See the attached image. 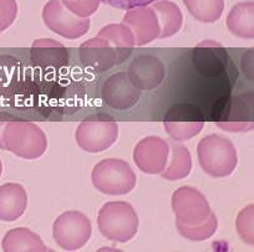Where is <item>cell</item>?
Instances as JSON below:
<instances>
[{"mask_svg":"<svg viewBox=\"0 0 254 252\" xmlns=\"http://www.w3.org/2000/svg\"><path fill=\"white\" fill-rule=\"evenodd\" d=\"M163 126H165L168 136L173 141L181 142L193 138L197 134H199V132L204 127V121L199 116L197 118L190 117V119H183V121L178 119L177 117H173L171 119L166 118L163 122Z\"/></svg>","mask_w":254,"mask_h":252,"instance_id":"ac0fdd59","label":"cell"},{"mask_svg":"<svg viewBox=\"0 0 254 252\" xmlns=\"http://www.w3.org/2000/svg\"><path fill=\"white\" fill-rule=\"evenodd\" d=\"M254 3L246 1L234 5L227 16V28L233 35L242 39L254 38Z\"/></svg>","mask_w":254,"mask_h":252,"instance_id":"5bb4252c","label":"cell"},{"mask_svg":"<svg viewBox=\"0 0 254 252\" xmlns=\"http://www.w3.org/2000/svg\"><path fill=\"white\" fill-rule=\"evenodd\" d=\"M101 1L115 9L130 10V9L138 8V6H148L157 1H162V0H101Z\"/></svg>","mask_w":254,"mask_h":252,"instance_id":"cb8c5ba5","label":"cell"},{"mask_svg":"<svg viewBox=\"0 0 254 252\" xmlns=\"http://www.w3.org/2000/svg\"><path fill=\"white\" fill-rule=\"evenodd\" d=\"M1 173H3V164H1V160H0V177H1Z\"/></svg>","mask_w":254,"mask_h":252,"instance_id":"484cf974","label":"cell"},{"mask_svg":"<svg viewBox=\"0 0 254 252\" xmlns=\"http://www.w3.org/2000/svg\"><path fill=\"white\" fill-rule=\"evenodd\" d=\"M92 185L106 195H125L132 192L137 177L130 166L121 159H104L94 166Z\"/></svg>","mask_w":254,"mask_h":252,"instance_id":"277c9868","label":"cell"},{"mask_svg":"<svg viewBox=\"0 0 254 252\" xmlns=\"http://www.w3.org/2000/svg\"><path fill=\"white\" fill-rule=\"evenodd\" d=\"M28 207L25 188L18 183H8L0 187V220L13 222L20 219Z\"/></svg>","mask_w":254,"mask_h":252,"instance_id":"7c38bea8","label":"cell"},{"mask_svg":"<svg viewBox=\"0 0 254 252\" xmlns=\"http://www.w3.org/2000/svg\"><path fill=\"white\" fill-rule=\"evenodd\" d=\"M43 20L51 31L69 40L81 38L90 29V19L72 14L61 0H49L43 9Z\"/></svg>","mask_w":254,"mask_h":252,"instance_id":"ba28073f","label":"cell"},{"mask_svg":"<svg viewBox=\"0 0 254 252\" xmlns=\"http://www.w3.org/2000/svg\"><path fill=\"white\" fill-rule=\"evenodd\" d=\"M97 35L111 41L116 48L131 49L136 45L132 31L125 24H112L105 26Z\"/></svg>","mask_w":254,"mask_h":252,"instance_id":"d6986e66","label":"cell"},{"mask_svg":"<svg viewBox=\"0 0 254 252\" xmlns=\"http://www.w3.org/2000/svg\"><path fill=\"white\" fill-rule=\"evenodd\" d=\"M104 99L110 107L116 109H126L137 102L140 91L135 89L132 81L128 80V73H116L105 83Z\"/></svg>","mask_w":254,"mask_h":252,"instance_id":"8fae6325","label":"cell"},{"mask_svg":"<svg viewBox=\"0 0 254 252\" xmlns=\"http://www.w3.org/2000/svg\"><path fill=\"white\" fill-rule=\"evenodd\" d=\"M122 24L130 28L135 36V44L138 46L156 40L160 35L157 16L155 11L147 6H138L127 10Z\"/></svg>","mask_w":254,"mask_h":252,"instance_id":"30bf717a","label":"cell"},{"mask_svg":"<svg viewBox=\"0 0 254 252\" xmlns=\"http://www.w3.org/2000/svg\"><path fill=\"white\" fill-rule=\"evenodd\" d=\"M119 126L114 118H92L81 122L76 129L77 144L87 153L97 154L109 149L116 142Z\"/></svg>","mask_w":254,"mask_h":252,"instance_id":"52a82bcc","label":"cell"},{"mask_svg":"<svg viewBox=\"0 0 254 252\" xmlns=\"http://www.w3.org/2000/svg\"><path fill=\"white\" fill-rule=\"evenodd\" d=\"M170 156V146L166 139L150 136L141 139L133 151V160L141 172L150 175L161 174Z\"/></svg>","mask_w":254,"mask_h":252,"instance_id":"9c48e42d","label":"cell"},{"mask_svg":"<svg viewBox=\"0 0 254 252\" xmlns=\"http://www.w3.org/2000/svg\"><path fill=\"white\" fill-rule=\"evenodd\" d=\"M18 16L16 0H0V34L10 28Z\"/></svg>","mask_w":254,"mask_h":252,"instance_id":"603a6c76","label":"cell"},{"mask_svg":"<svg viewBox=\"0 0 254 252\" xmlns=\"http://www.w3.org/2000/svg\"><path fill=\"white\" fill-rule=\"evenodd\" d=\"M100 234L110 241L125 244L136 236L138 216L131 204L126 202H109L97 215Z\"/></svg>","mask_w":254,"mask_h":252,"instance_id":"6da1fadb","label":"cell"},{"mask_svg":"<svg viewBox=\"0 0 254 252\" xmlns=\"http://www.w3.org/2000/svg\"><path fill=\"white\" fill-rule=\"evenodd\" d=\"M172 210L176 225L197 226L208 220L212 212L208 200L196 188L181 187L172 194Z\"/></svg>","mask_w":254,"mask_h":252,"instance_id":"8992f818","label":"cell"},{"mask_svg":"<svg viewBox=\"0 0 254 252\" xmlns=\"http://www.w3.org/2000/svg\"><path fill=\"white\" fill-rule=\"evenodd\" d=\"M72 14L80 18H90L99 9L101 0H61Z\"/></svg>","mask_w":254,"mask_h":252,"instance_id":"44dd1931","label":"cell"},{"mask_svg":"<svg viewBox=\"0 0 254 252\" xmlns=\"http://www.w3.org/2000/svg\"><path fill=\"white\" fill-rule=\"evenodd\" d=\"M188 13L204 24L216 23L224 10V0H183Z\"/></svg>","mask_w":254,"mask_h":252,"instance_id":"e0dca14e","label":"cell"},{"mask_svg":"<svg viewBox=\"0 0 254 252\" xmlns=\"http://www.w3.org/2000/svg\"><path fill=\"white\" fill-rule=\"evenodd\" d=\"M3 141L5 151L28 160L40 158L48 148L43 129L28 121H6Z\"/></svg>","mask_w":254,"mask_h":252,"instance_id":"3957f363","label":"cell"},{"mask_svg":"<svg viewBox=\"0 0 254 252\" xmlns=\"http://www.w3.org/2000/svg\"><path fill=\"white\" fill-rule=\"evenodd\" d=\"M198 163L206 174L212 178L231 175L237 166V151L231 141L218 134L202 139L197 147Z\"/></svg>","mask_w":254,"mask_h":252,"instance_id":"7a4b0ae2","label":"cell"},{"mask_svg":"<svg viewBox=\"0 0 254 252\" xmlns=\"http://www.w3.org/2000/svg\"><path fill=\"white\" fill-rule=\"evenodd\" d=\"M237 230L239 237L243 241L253 245V205H249L243 211L239 212L237 219Z\"/></svg>","mask_w":254,"mask_h":252,"instance_id":"7402d4cb","label":"cell"},{"mask_svg":"<svg viewBox=\"0 0 254 252\" xmlns=\"http://www.w3.org/2000/svg\"><path fill=\"white\" fill-rule=\"evenodd\" d=\"M170 156L161 177L167 180H180L190 175L192 170V158L187 147L177 141L168 142Z\"/></svg>","mask_w":254,"mask_h":252,"instance_id":"4fadbf2b","label":"cell"},{"mask_svg":"<svg viewBox=\"0 0 254 252\" xmlns=\"http://www.w3.org/2000/svg\"><path fill=\"white\" fill-rule=\"evenodd\" d=\"M3 251H46V246L40 237L26 227H16L6 232L1 242Z\"/></svg>","mask_w":254,"mask_h":252,"instance_id":"9a60e30c","label":"cell"},{"mask_svg":"<svg viewBox=\"0 0 254 252\" xmlns=\"http://www.w3.org/2000/svg\"><path fill=\"white\" fill-rule=\"evenodd\" d=\"M217 226H218V221H217V217L214 214H212L207 221H204L201 225H197V226L176 225L181 236L186 237L187 240H192V241H203V240L209 239L217 231Z\"/></svg>","mask_w":254,"mask_h":252,"instance_id":"ffe728a7","label":"cell"},{"mask_svg":"<svg viewBox=\"0 0 254 252\" xmlns=\"http://www.w3.org/2000/svg\"><path fill=\"white\" fill-rule=\"evenodd\" d=\"M6 121H0V148L5 151V147H4V141H3V133H4V127H5Z\"/></svg>","mask_w":254,"mask_h":252,"instance_id":"d4e9b609","label":"cell"},{"mask_svg":"<svg viewBox=\"0 0 254 252\" xmlns=\"http://www.w3.org/2000/svg\"><path fill=\"white\" fill-rule=\"evenodd\" d=\"M152 9L157 16L160 25V35L158 39H166L175 35L180 31L182 26L183 16L180 8L171 1H157L152 4Z\"/></svg>","mask_w":254,"mask_h":252,"instance_id":"2e32d148","label":"cell"},{"mask_svg":"<svg viewBox=\"0 0 254 252\" xmlns=\"http://www.w3.org/2000/svg\"><path fill=\"white\" fill-rule=\"evenodd\" d=\"M92 234L89 217L80 211H65L53 224V237L59 247L76 251L89 242Z\"/></svg>","mask_w":254,"mask_h":252,"instance_id":"5b68a950","label":"cell"}]
</instances>
